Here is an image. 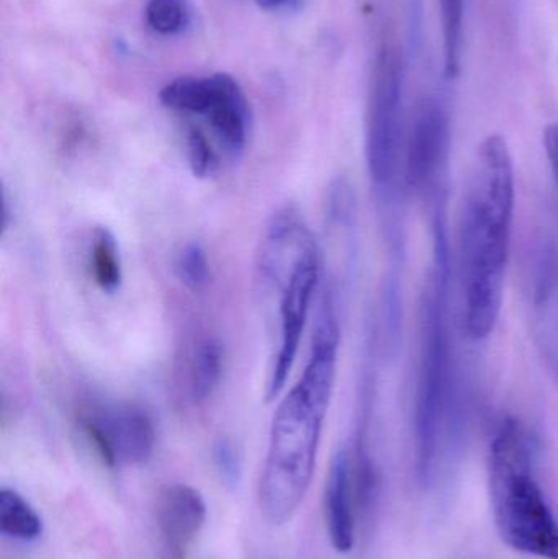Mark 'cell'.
<instances>
[{
  "label": "cell",
  "mask_w": 558,
  "mask_h": 559,
  "mask_svg": "<svg viewBox=\"0 0 558 559\" xmlns=\"http://www.w3.org/2000/svg\"><path fill=\"white\" fill-rule=\"evenodd\" d=\"M43 521L32 504L15 489H0V534L10 540L33 544L43 535Z\"/></svg>",
  "instance_id": "cell-12"
},
{
  "label": "cell",
  "mask_w": 558,
  "mask_h": 559,
  "mask_svg": "<svg viewBox=\"0 0 558 559\" xmlns=\"http://www.w3.org/2000/svg\"><path fill=\"white\" fill-rule=\"evenodd\" d=\"M432 264L419 308L418 384L415 401L416 478L435 481L452 413L454 360L449 325V249L444 212L432 222Z\"/></svg>",
  "instance_id": "cell-3"
},
{
  "label": "cell",
  "mask_w": 558,
  "mask_h": 559,
  "mask_svg": "<svg viewBox=\"0 0 558 559\" xmlns=\"http://www.w3.org/2000/svg\"><path fill=\"white\" fill-rule=\"evenodd\" d=\"M441 2L442 39H444V68L448 78L461 71L464 16L467 0H439Z\"/></svg>",
  "instance_id": "cell-16"
},
{
  "label": "cell",
  "mask_w": 558,
  "mask_h": 559,
  "mask_svg": "<svg viewBox=\"0 0 558 559\" xmlns=\"http://www.w3.org/2000/svg\"><path fill=\"white\" fill-rule=\"evenodd\" d=\"M337 352L340 322L333 293L328 289L304 373L281 401L272 420L259 485V506L272 525L290 522L310 489L336 380Z\"/></svg>",
  "instance_id": "cell-1"
},
{
  "label": "cell",
  "mask_w": 558,
  "mask_h": 559,
  "mask_svg": "<svg viewBox=\"0 0 558 559\" xmlns=\"http://www.w3.org/2000/svg\"><path fill=\"white\" fill-rule=\"evenodd\" d=\"M544 147H546L547 160L558 186V123L547 124L544 130Z\"/></svg>",
  "instance_id": "cell-22"
},
{
  "label": "cell",
  "mask_w": 558,
  "mask_h": 559,
  "mask_svg": "<svg viewBox=\"0 0 558 559\" xmlns=\"http://www.w3.org/2000/svg\"><path fill=\"white\" fill-rule=\"evenodd\" d=\"M490 495L504 544L531 557L558 559V522L534 478V443L520 420H501L490 447Z\"/></svg>",
  "instance_id": "cell-5"
},
{
  "label": "cell",
  "mask_w": 558,
  "mask_h": 559,
  "mask_svg": "<svg viewBox=\"0 0 558 559\" xmlns=\"http://www.w3.org/2000/svg\"><path fill=\"white\" fill-rule=\"evenodd\" d=\"M146 20L154 32L176 35L189 25V3L187 0H150L146 5Z\"/></svg>",
  "instance_id": "cell-18"
},
{
  "label": "cell",
  "mask_w": 558,
  "mask_h": 559,
  "mask_svg": "<svg viewBox=\"0 0 558 559\" xmlns=\"http://www.w3.org/2000/svg\"><path fill=\"white\" fill-rule=\"evenodd\" d=\"M187 159L197 179H210L222 170L223 156L199 128L187 131Z\"/></svg>",
  "instance_id": "cell-17"
},
{
  "label": "cell",
  "mask_w": 558,
  "mask_h": 559,
  "mask_svg": "<svg viewBox=\"0 0 558 559\" xmlns=\"http://www.w3.org/2000/svg\"><path fill=\"white\" fill-rule=\"evenodd\" d=\"M356 506L353 455L341 450L331 463L324 491L328 535L340 555L351 554L356 545Z\"/></svg>",
  "instance_id": "cell-11"
},
{
  "label": "cell",
  "mask_w": 558,
  "mask_h": 559,
  "mask_svg": "<svg viewBox=\"0 0 558 559\" xmlns=\"http://www.w3.org/2000/svg\"><path fill=\"white\" fill-rule=\"evenodd\" d=\"M176 274L192 292H200L209 285V255L200 242H187L182 246L176 258Z\"/></svg>",
  "instance_id": "cell-19"
},
{
  "label": "cell",
  "mask_w": 558,
  "mask_h": 559,
  "mask_svg": "<svg viewBox=\"0 0 558 559\" xmlns=\"http://www.w3.org/2000/svg\"><path fill=\"white\" fill-rule=\"evenodd\" d=\"M206 521V502L189 485L167 486L157 499V531L163 559H187Z\"/></svg>",
  "instance_id": "cell-9"
},
{
  "label": "cell",
  "mask_w": 558,
  "mask_h": 559,
  "mask_svg": "<svg viewBox=\"0 0 558 559\" xmlns=\"http://www.w3.org/2000/svg\"><path fill=\"white\" fill-rule=\"evenodd\" d=\"M218 92L203 117L212 128L223 159L238 163L248 146L251 110L238 82L229 74H215Z\"/></svg>",
  "instance_id": "cell-10"
},
{
  "label": "cell",
  "mask_w": 558,
  "mask_h": 559,
  "mask_svg": "<svg viewBox=\"0 0 558 559\" xmlns=\"http://www.w3.org/2000/svg\"><path fill=\"white\" fill-rule=\"evenodd\" d=\"M259 275L269 292H277V350L268 378V400L278 397L297 360L301 335L321 275L320 249L304 219L290 206L272 216Z\"/></svg>",
  "instance_id": "cell-4"
},
{
  "label": "cell",
  "mask_w": 558,
  "mask_h": 559,
  "mask_svg": "<svg viewBox=\"0 0 558 559\" xmlns=\"http://www.w3.org/2000/svg\"><path fill=\"white\" fill-rule=\"evenodd\" d=\"M517 179L507 140L482 141L462 202L459 226L462 321L471 341H485L497 328L510 259Z\"/></svg>",
  "instance_id": "cell-2"
},
{
  "label": "cell",
  "mask_w": 558,
  "mask_h": 559,
  "mask_svg": "<svg viewBox=\"0 0 558 559\" xmlns=\"http://www.w3.org/2000/svg\"><path fill=\"white\" fill-rule=\"evenodd\" d=\"M451 154V123L439 102L426 100L416 111L405 150V180L413 192L441 200Z\"/></svg>",
  "instance_id": "cell-8"
},
{
  "label": "cell",
  "mask_w": 558,
  "mask_h": 559,
  "mask_svg": "<svg viewBox=\"0 0 558 559\" xmlns=\"http://www.w3.org/2000/svg\"><path fill=\"white\" fill-rule=\"evenodd\" d=\"M79 427L110 468L150 462L156 445L154 424L134 404H95L79 414Z\"/></svg>",
  "instance_id": "cell-7"
},
{
  "label": "cell",
  "mask_w": 558,
  "mask_h": 559,
  "mask_svg": "<svg viewBox=\"0 0 558 559\" xmlns=\"http://www.w3.org/2000/svg\"><path fill=\"white\" fill-rule=\"evenodd\" d=\"M402 141V62L392 49H382L370 85L366 156L372 182L383 192L390 190L399 176Z\"/></svg>",
  "instance_id": "cell-6"
},
{
  "label": "cell",
  "mask_w": 558,
  "mask_h": 559,
  "mask_svg": "<svg viewBox=\"0 0 558 559\" xmlns=\"http://www.w3.org/2000/svg\"><path fill=\"white\" fill-rule=\"evenodd\" d=\"M256 2H258L261 9L275 10L288 5V3L294 2V0H256Z\"/></svg>",
  "instance_id": "cell-23"
},
{
  "label": "cell",
  "mask_w": 558,
  "mask_h": 559,
  "mask_svg": "<svg viewBox=\"0 0 558 559\" xmlns=\"http://www.w3.org/2000/svg\"><path fill=\"white\" fill-rule=\"evenodd\" d=\"M91 269L92 277L102 292L114 295L120 289L123 282L120 248L114 233L104 226L95 229L92 238Z\"/></svg>",
  "instance_id": "cell-14"
},
{
  "label": "cell",
  "mask_w": 558,
  "mask_h": 559,
  "mask_svg": "<svg viewBox=\"0 0 558 559\" xmlns=\"http://www.w3.org/2000/svg\"><path fill=\"white\" fill-rule=\"evenodd\" d=\"M213 462H215L216 469L226 485L238 486L241 479V456H239L238 449L235 443L228 439H219L213 447Z\"/></svg>",
  "instance_id": "cell-20"
},
{
  "label": "cell",
  "mask_w": 558,
  "mask_h": 559,
  "mask_svg": "<svg viewBox=\"0 0 558 559\" xmlns=\"http://www.w3.org/2000/svg\"><path fill=\"white\" fill-rule=\"evenodd\" d=\"M223 374V347L216 338H203L190 361V393L195 401H205L215 393Z\"/></svg>",
  "instance_id": "cell-15"
},
{
  "label": "cell",
  "mask_w": 558,
  "mask_h": 559,
  "mask_svg": "<svg viewBox=\"0 0 558 559\" xmlns=\"http://www.w3.org/2000/svg\"><path fill=\"white\" fill-rule=\"evenodd\" d=\"M558 278V259L556 251L550 248L541 252L539 261L536 264V299L539 302L546 301L553 295Z\"/></svg>",
  "instance_id": "cell-21"
},
{
  "label": "cell",
  "mask_w": 558,
  "mask_h": 559,
  "mask_svg": "<svg viewBox=\"0 0 558 559\" xmlns=\"http://www.w3.org/2000/svg\"><path fill=\"white\" fill-rule=\"evenodd\" d=\"M216 75L205 79L180 78L161 91L159 100L169 110L180 114L205 115L215 100Z\"/></svg>",
  "instance_id": "cell-13"
}]
</instances>
